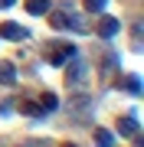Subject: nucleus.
<instances>
[{
  "label": "nucleus",
  "instance_id": "1a4fd4ad",
  "mask_svg": "<svg viewBox=\"0 0 144 147\" xmlns=\"http://www.w3.org/2000/svg\"><path fill=\"white\" fill-rule=\"evenodd\" d=\"M95 144L112 147V144H115V134H112V131H105V127H95Z\"/></svg>",
  "mask_w": 144,
  "mask_h": 147
},
{
  "label": "nucleus",
  "instance_id": "6e6552de",
  "mask_svg": "<svg viewBox=\"0 0 144 147\" xmlns=\"http://www.w3.org/2000/svg\"><path fill=\"white\" fill-rule=\"evenodd\" d=\"M49 23H53V30H69V13L66 10H56L49 16Z\"/></svg>",
  "mask_w": 144,
  "mask_h": 147
},
{
  "label": "nucleus",
  "instance_id": "9b49d317",
  "mask_svg": "<svg viewBox=\"0 0 144 147\" xmlns=\"http://www.w3.org/2000/svg\"><path fill=\"white\" fill-rule=\"evenodd\" d=\"M20 111H23V115H30V118H39V115H43V108H39L36 101H20Z\"/></svg>",
  "mask_w": 144,
  "mask_h": 147
},
{
  "label": "nucleus",
  "instance_id": "f257e3e1",
  "mask_svg": "<svg viewBox=\"0 0 144 147\" xmlns=\"http://www.w3.org/2000/svg\"><path fill=\"white\" fill-rule=\"evenodd\" d=\"M85 72H89V65L85 62H79V59H69V75H66V82L69 85H85Z\"/></svg>",
  "mask_w": 144,
  "mask_h": 147
},
{
  "label": "nucleus",
  "instance_id": "f03ea898",
  "mask_svg": "<svg viewBox=\"0 0 144 147\" xmlns=\"http://www.w3.org/2000/svg\"><path fill=\"white\" fill-rule=\"evenodd\" d=\"M0 36L10 39V42H23V39L30 36V30L26 26H16V23H3V26H0Z\"/></svg>",
  "mask_w": 144,
  "mask_h": 147
},
{
  "label": "nucleus",
  "instance_id": "20e7f679",
  "mask_svg": "<svg viewBox=\"0 0 144 147\" xmlns=\"http://www.w3.org/2000/svg\"><path fill=\"white\" fill-rule=\"evenodd\" d=\"M118 30H121V23H118L115 16H101V20H98V36L101 39H112Z\"/></svg>",
  "mask_w": 144,
  "mask_h": 147
},
{
  "label": "nucleus",
  "instance_id": "423d86ee",
  "mask_svg": "<svg viewBox=\"0 0 144 147\" xmlns=\"http://www.w3.org/2000/svg\"><path fill=\"white\" fill-rule=\"evenodd\" d=\"M0 85H16V65L0 62Z\"/></svg>",
  "mask_w": 144,
  "mask_h": 147
},
{
  "label": "nucleus",
  "instance_id": "f8f14e48",
  "mask_svg": "<svg viewBox=\"0 0 144 147\" xmlns=\"http://www.w3.org/2000/svg\"><path fill=\"white\" fill-rule=\"evenodd\" d=\"M121 88L131 92V95H138V92H141V79H138V75H128V79L121 82Z\"/></svg>",
  "mask_w": 144,
  "mask_h": 147
},
{
  "label": "nucleus",
  "instance_id": "39448f33",
  "mask_svg": "<svg viewBox=\"0 0 144 147\" xmlns=\"http://www.w3.org/2000/svg\"><path fill=\"white\" fill-rule=\"evenodd\" d=\"M118 127H121V134H124V137H134V141L141 144V134H138V118H134V115L121 118V124H118Z\"/></svg>",
  "mask_w": 144,
  "mask_h": 147
},
{
  "label": "nucleus",
  "instance_id": "7ed1b4c3",
  "mask_svg": "<svg viewBox=\"0 0 144 147\" xmlns=\"http://www.w3.org/2000/svg\"><path fill=\"white\" fill-rule=\"evenodd\" d=\"M75 53H79V49H75L72 42H69V46H56V53H49V65H66Z\"/></svg>",
  "mask_w": 144,
  "mask_h": 147
},
{
  "label": "nucleus",
  "instance_id": "0eeeda50",
  "mask_svg": "<svg viewBox=\"0 0 144 147\" xmlns=\"http://www.w3.org/2000/svg\"><path fill=\"white\" fill-rule=\"evenodd\" d=\"M26 13H30V16H43V13H49V0H26Z\"/></svg>",
  "mask_w": 144,
  "mask_h": 147
},
{
  "label": "nucleus",
  "instance_id": "ddd939ff",
  "mask_svg": "<svg viewBox=\"0 0 144 147\" xmlns=\"http://www.w3.org/2000/svg\"><path fill=\"white\" fill-rule=\"evenodd\" d=\"M105 3H108V0H85V10H92V13H101V10H105Z\"/></svg>",
  "mask_w": 144,
  "mask_h": 147
},
{
  "label": "nucleus",
  "instance_id": "4468645a",
  "mask_svg": "<svg viewBox=\"0 0 144 147\" xmlns=\"http://www.w3.org/2000/svg\"><path fill=\"white\" fill-rule=\"evenodd\" d=\"M16 0H0V10H7V7H13Z\"/></svg>",
  "mask_w": 144,
  "mask_h": 147
},
{
  "label": "nucleus",
  "instance_id": "9d476101",
  "mask_svg": "<svg viewBox=\"0 0 144 147\" xmlns=\"http://www.w3.org/2000/svg\"><path fill=\"white\" fill-rule=\"evenodd\" d=\"M39 108H43V111H56V108H59V98H56L53 92H46L43 98H39Z\"/></svg>",
  "mask_w": 144,
  "mask_h": 147
}]
</instances>
